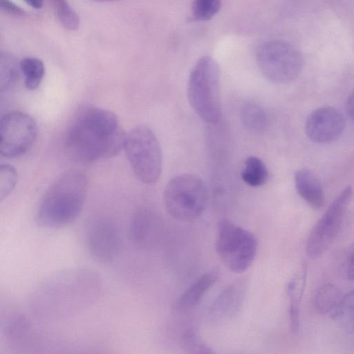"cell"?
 <instances>
[{"instance_id": "obj_1", "label": "cell", "mask_w": 354, "mask_h": 354, "mask_svg": "<svg viewBox=\"0 0 354 354\" xmlns=\"http://www.w3.org/2000/svg\"><path fill=\"white\" fill-rule=\"evenodd\" d=\"M103 281L86 268H71L41 281L28 299L30 313L45 322L71 318L91 307L100 297Z\"/></svg>"}, {"instance_id": "obj_2", "label": "cell", "mask_w": 354, "mask_h": 354, "mask_svg": "<svg viewBox=\"0 0 354 354\" xmlns=\"http://www.w3.org/2000/svg\"><path fill=\"white\" fill-rule=\"evenodd\" d=\"M126 134L113 112L86 107L75 117L66 136V149L76 161L91 162L113 157L124 149Z\"/></svg>"}, {"instance_id": "obj_3", "label": "cell", "mask_w": 354, "mask_h": 354, "mask_svg": "<svg viewBox=\"0 0 354 354\" xmlns=\"http://www.w3.org/2000/svg\"><path fill=\"white\" fill-rule=\"evenodd\" d=\"M88 187L86 176L70 171L59 176L48 189L38 206L36 221L47 229L64 227L81 214Z\"/></svg>"}, {"instance_id": "obj_4", "label": "cell", "mask_w": 354, "mask_h": 354, "mask_svg": "<svg viewBox=\"0 0 354 354\" xmlns=\"http://www.w3.org/2000/svg\"><path fill=\"white\" fill-rule=\"evenodd\" d=\"M187 97L195 113L205 122L217 123L222 115L220 74L217 63L209 56L200 58L188 80Z\"/></svg>"}, {"instance_id": "obj_5", "label": "cell", "mask_w": 354, "mask_h": 354, "mask_svg": "<svg viewBox=\"0 0 354 354\" xmlns=\"http://www.w3.org/2000/svg\"><path fill=\"white\" fill-rule=\"evenodd\" d=\"M167 212L177 220L194 221L204 213L208 201L205 182L194 174H181L167 183L163 195Z\"/></svg>"}, {"instance_id": "obj_6", "label": "cell", "mask_w": 354, "mask_h": 354, "mask_svg": "<svg viewBox=\"0 0 354 354\" xmlns=\"http://www.w3.org/2000/svg\"><path fill=\"white\" fill-rule=\"evenodd\" d=\"M124 149L136 176L142 183H156L162 171V151L158 140L148 127L140 125L126 136Z\"/></svg>"}, {"instance_id": "obj_7", "label": "cell", "mask_w": 354, "mask_h": 354, "mask_svg": "<svg viewBox=\"0 0 354 354\" xmlns=\"http://www.w3.org/2000/svg\"><path fill=\"white\" fill-rule=\"evenodd\" d=\"M257 246L256 237L248 230L227 219L218 223L216 251L232 272L241 273L248 270L256 257Z\"/></svg>"}, {"instance_id": "obj_8", "label": "cell", "mask_w": 354, "mask_h": 354, "mask_svg": "<svg viewBox=\"0 0 354 354\" xmlns=\"http://www.w3.org/2000/svg\"><path fill=\"white\" fill-rule=\"evenodd\" d=\"M257 62L262 74L270 82L288 84L295 80L304 67L301 53L282 40H270L257 50Z\"/></svg>"}, {"instance_id": "obj_9", "label": "cell", "mask_w": 354, "mask_h": 354, "mask_svg": "<svg viewBox=\"0 0 354 354\" xmlns=\"http://www.w3.org/2000/svg\"><path fill=\"white\" fill-rule=\"evenodd\" d=\"M352 195L351 187L344 188L315 225L306 243L309 258L320 257L330 246L341 228Z\"/></svg>"}, {"instance_id": "obj_10", "label": "cell", "mask_w": 354, "mask_h": 354, "mask_svg": "<svg viewBox=\"0 0 354 354\" xmlns=\"http://www.w3.org/2000/svg\"><path fill=\"white\" fill-rule=\"evenodd\" d=\"M37 134L34 119L21 111H11L0 120V154L13 158L26 154L32 147Z\"/></svg>"}, {"instance_id": "obj_11", "label": "cell", "mask_w": 354, "mask_h": 354, "mask_svg": "<svg viewBox=\"0 0 354 354\" xmlns=\"http://www.w3.org/2000/svg\"><path fill=\"white\" fill-rule=\"evenodd\" d=\"M86 243L90 254L102 263L115 260L121 249L118 228L112 222L104 218L95 219L90 223Z\"/></svg>"}, {"instance_id": "obj_12", "label": "cell", "mask_w": 354, "mask_h": 354, "mask_svg": "<svg viewBox=\"0 0 354 354\" xmlns=\"http://www.w3.org/2000/svg\"><path fill=\"white\" fill-rule=\"evenodd\" d=\"M345 127V120L337 109L325 106L313 111L305 124L308 138L317 143H328L341 136Z\"/></svg>"}, {"instance_id": "obj_13", "label": "cell", "mask_w": 354, "mask_h": 354, "mask_svg": "<svg viewBox=\"0 0 354 354\" xmlns=\"http://www.w3.org/2000/svg\"><path fill=\"white\" fill-rule=\"evenodd\" d=\"M162 227L161 218L156 211L149 207L140 208L130 220L129 239L137 248L150 250L160 241Z\"/></svg>"}, {"instance_id": "obj_14", "label": "cell", "mask_w": 354, "mask_h": 354, "mask_svg": "<svg viewBox=\"0 0 354 354\" xmlns=\"http://www.w3.org/2000/svg\"><path fill=\"white\" fill-rule=\"evenodd\" d=\"M246 281L240 279L226 287L212 303L209 315L216 322L229 321L240 311L246 293Z\"/></svg>"}, {"instance_id": "obj_15", "label": "cell", "mask_w": 354, "mask_h": 354, "mask_svg": "<svg viewBox=\"0 0 354 354\" xmlns=\"http://www.w3.org/2000/svg\"><path fill=\"white\" fill-rule=\"evenodd\" d=\"M218 272L211 270L202 274L177 299L174 310L185 313L196 306L218 279Z\"/></svg>"}, {"instance_id": "obj_16", "label": "cell", "mask_w": 354, "mask_h": 354, "mask_svg": "<svg viewBox=\"0 0 354 354\" xmlns=\"http://www.w3.org/2000/svg\"><path fill=\"white\" fill-rule=\"evenodd\" d=\"M307 270V265L304 263L287 286L290 328L295 334L298 333L300 328V308L306 283Z\"/></svg>"}, {"instance_id": "obj_17", "label": "cell", "mask_w": 354, "mask_h": 354, "mask_svg": "<svg viewBox=\"0 0 354 354\" xmlns=\"http://www.w3.org/2000/svg\"><path fill=\"white\" fill-rule=\"evenodd\" d=\"M295 185L299 195L313 209H318L324 204V194L322 185L309 169H301L295 174Z\"/></svg>"}, {"instance_id": "obj_18", "label": "cell", "mask_w": 354, "mask_h": 354, "mask_svg": "<svg viewBox=\"0 0 354 354\" xmlns=\"http://www.w3.org/2000/svg\"><path fill=\"white\" fill-rule=\"evenodd\" d=\"M241 122L249 131L259 133L267 126V115L263 108L259 104L248 102L243 104L241 111Z\"/></svg>"}, {"instance_id": "obj_19", "label": "cell", "mask_w": 354, "mask_h": 354, "mask_svg": "<svg viewBox=\"0 0 354 354\" xmlns=\"http://www.w3.org/2000/svg\"><path fill=\"white\" fill-rule=\"evenodd\" d=\"M241 178L246 184L251 187L261 186L268 180V169L259 158L250 156L245 161Z\"/></svg>"}, {"instance_id": "obj_20", "label": "cell", "mask_w": 354, "mask_h": 354, "mask_svg": "<svg viewBox=\"0 0 354 354\" xmlns=\"http://www.w3.org/2000/svg\"><path fill=\"white\" fill-rule=\"evenodd\" d=\"M20 64L10 53L0 54V90L6 91L11 88L17 82L19 75Z\"/></svg>"}, {"instance_id": "obj_21", "label": "cell", "mask_w": 354, "mask_h": 354, "mask_svg": "<svg viewBox=\"0 0 354 354\" xmlns=\"http://www.w3.org/2000/svg\"><path fill=\"white\" fill-rule=\"evenodd\" d=\"M19 64L21 72L24 76L25 86L29 90L36 89L44 76L43 62L36 57H26Z\"/></svg>"}, {"instance_id": "obj_22", "label": "cell", "mask_w": 354, "mask_h": 354, "mask_svg": "<svg viewBox=\"0 0 354 354\" xmlns=\"http://www.w3.org/2000/svg\"><path fill=\"white\" fill-rule=\"evenodd\" d=\"M340 299L339 290L335 286L325 284L319 289L315 295V308L322 315L333 314Z\"/></svg>"}, {"instance_id": "obj_23", "label": "cell", "mask_w": 354, "mask_h": 354, "mask_svg": "<svg viewBox=\"0 0 354 354\" xmlns=\"http://www.w3.org/2000/svg\"><path fill=\"white\" fill-rule=\"evenodd\" d=\"M333 315L346 330L354 331V290L340 299Z\"/></svg>"}, {"instance_id": "obj_24", "label": "cell", "mask_w": 354, "mask_h": 354, "mask_svg": "<svg viewBox=\"0 0 354 354\" xmlns=\"http://www.w3.org/2000/svg\"><path fill=\"white\" fill-rule=\"evenodd\" d=\"M55 15L67 30H75L80 26V17L67 0H50Z\"/></svg>"}, {"instance_id": "obj_25", "label": "cell", "mask_w": 354, "mask_h": 354, "mask_svg": "<svg viewBox=\"0 0 354 354\" xmlns=\"http://www.w3.org/2000/svg\"><path fill=\"white\" fill-rule=\"evenodd\" d=\"M222 0H194L192 11L198 21H207L214 17L220 10Z\"/></svg>"}, {"instance_id": "obj_26", "label": "cell", "mask_w": 354, "mask_h": 354, "mask_svg": "<svg viewBox=\"0 0 354 354\" xmlns=\"http://www.w3.org/2000/svg\"><path fill=\"white\" fill-rule=\"evenodd\" d=\"M17 182V174L10 165L0 166V200L6 198L14 189Z\"/></svg>"}, {"instance_id": "obj_27", "label": "cell", "mask_w": 354, "mask_h": 354, "mask_svg": "<svg viewBox=\"0 0 354 354\" xmlns=\"http://www.w3.org/2000/svg\"><path fill=\"white\" fill-rule=\"evenodd\" d=\"M183 344L184 348L187 350L189 353H211L209 348L202 342L197 333L193 330H189L185 333Z\"/></svg>"}, {"instance_id": "obj_28", "label": "cell", "mask_w": 354, "mask_h": 354, "mask_svg": "<svg viewBox=\"0 0 354 354\" xmlns=\"http://www.w3.org/2000/svg\"><path fill=\"white\" fill-rule=\"evenodd\" d=\"M0 8L2 10L11 15L19 17L26 15L25 10L11 0H0Z\"/></svg>"}, {"instance_id": "obj_29", "label": "cell", "mask_w": 354, "mask_h": 354, "mask_svg": "<svg viewBox=\"0 0 354 354\" xmlns=\"http://www.w3.org/2000/svg\"><path fill=\"white\" fill-rule=\"evenodd\" d=\"M346 111L348 115L354 120V90L348 96L346 102Z\"/></svg>"}, {"instance_id": "obj_30", "label": "cell", "mask_w": 354, "mask_h": 354, "mask_svg": "<svg viewBox=\"0 0 354 354\" xmlns=\"http://www.w3.org/2000/svg\"><path fill=\"white\" fill-rule=\"evenodd\" d=\"M348 277L354 281V252L351 255L347 268Z\"/></svg>"}, {"instance_id": "obj_31", "label": "cell", "mask_w": 354, "mask_h": 354, "mask_svg": "<svg viewBox=\"0 0 354 354\" xmlns=\"http://www.w3.org/2000/svg\"><path fill=\"white\" fill-rule=\"evenodd\" d=\"M28 5L32 8L39 9L43 6L44 0H24Z\"/></svg>"}, {"instance_id": "obj_32", "label": "cell", "mask_w": 354, "mask_h": 354, "mask_svg": "<svg viewBox=\"0 0 354 354\" xmlns=\"http://www.w3.org/2000/svg\"><path fill=\"white\" fill-rule=\"evenodd\" d=\"M95 1H100V2H106V1H118V0H93Z\"/></svg>"}]
</instances>
